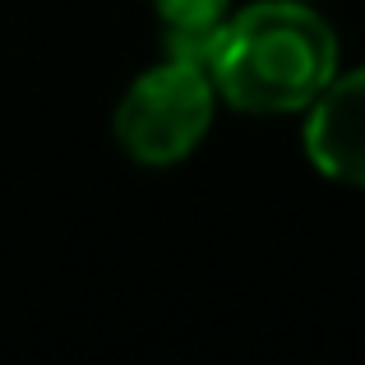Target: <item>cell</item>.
Here are the masks:
<instances>
[{
  "label": "cell",
  "mask_w": 365,
  "mask_h": 365,
  "mask_svg": "<svg viewBox=\"0 0 365 365\" xmlns=\"http://www.w3.org/2000/svg\"><path fill=\"white\" fill-rule=\"evenodd\" d=\"M338 33L310 0H255L217 28L208 74L245 116H301L338 79Z\"/></svg>",
  "instance_id": "cell-1"
},
{
  "label": "cell",
  "mask_w": 365,
  "mask_h": 365,
  "mask_svg": "<svg viewBox=\"0 0 365 365\" xmlns=\"http://www.w3.org/2000/svg\"><path fill=\"white\" fill-rule=\"evenodd\" d=\"M217 102L222 98H217L208 65L167 56L125 88L111 130H116L120 153L139 167H176L213 130Z\"/></svg>",
  "instance_id": "cell-2"
},
{
  "label": "cell",
  "mask_w": 365,
  "mask_h": 365,
  "mask_svg": "<svg viewBox=\"0 0 365 365\" xmlns=\"http://www.w3.org/2000/svg\"><path fill=\"white\" fill-rule=\"evenodd\" d=\"M305 158L319 176L365 190V65L338 74L305 111Z\"/></svg>",
  "instance_id": "cell-3"
},
{
  "label": "cell",
  "mask_w": 365,
  "mask_h": 365,
  "mask_svg": "<svg viewBox=\"0 0 365 365\" xmlns=\"http://www.w3.org/2000/svg\"><path fill=\"white\" fill-rule=\"evenodd\" d=\"M167 33H217L232 14V0H148Z\"/></svg>",
  "instance_id": "cell-4"
}]
</instances>
